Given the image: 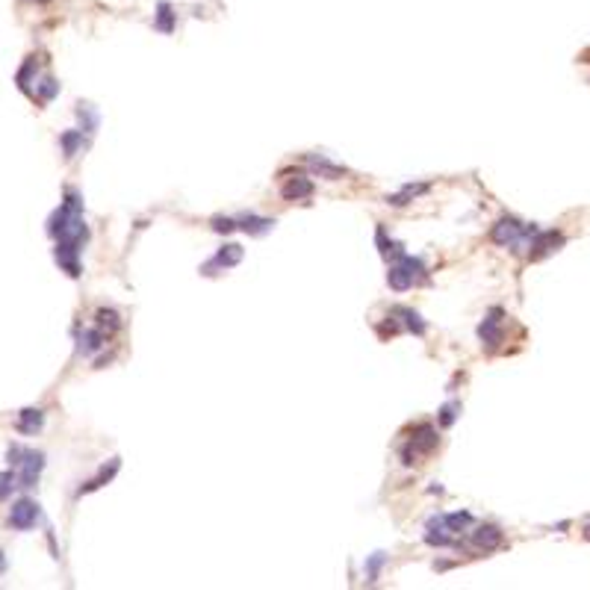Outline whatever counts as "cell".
Returning a JSON list of instances; mask_svg holds the SVG:
<instances>
[{"label":"cell","instance_id":"2","mask_svg":"<svg viewBox=\"0 0 590 590\" xmlns=\"http://www.w3.org/2000/svg\"><path fill=\"white\" fill-rule=\"evenodd\" d=\"M42 425V410H24L21 413V419H18V428L24 431V434H33L36 428Z\"/></svg>","mask_w":590,"mask_h":590},{"label":"cell","instance_id":"4","mask_svg":"<svg viewBox=\"0 0 590 590\" xmlns=\"http://www.w3.org/2000/svg\"><path fill=\"white\" fill-rule=\"evenodd\" d=\"M30 3H47V0H30Z\"/></svg>","mask_w":590,"mask_h":590},{"label":"cell","instance_id":"6","mask_svg":"<svg viewBox=\"0 0 590 590\" xmlns=\"http://www.w3.org/2000/svg\"><path fill=\"white\" fill-rule=\"evenodd\" d=\"M587 56H590V54H587Z\"/></svg>","mask_w":590,"mask_h":590},{"label":"cell","instance_id":"3","mask_svg":"<svg viewBox=\"0 0 590 590\" xmlns=\"http://www.w3.org/2000/svg\"><path fill=\"white\" fill-rule=\"evenodd\" d=\"M9 481H12V472H3V475H0V496L9 493Z\"/></svg>","mask_w":590,"mask_h":590},{"label":"cell","instance_id":"5","mask_svg":"<svg viewBox=\"0 0 590 590\" xmlns=\"http://www.w3.org/2000/svg\"><path fill=\"white\" fill-rule=\"evenodd\" d=\"M0 570H3V558H0Z\"/></svg>","mask_w":590,"mask_h":590},{"label":"cell","instance_id":"1","mask_svg":"<svg viewBox=\"0 0 590 590\" xmlns=\"http://www.w3.org/2000/svg\"><path fill=\"white\" fill-rule=\"evenodd\" d=\"M9 522L15 525V529H30V525L36 522V505L33 502H18L9 513Z\"/></svg>","mask_w":590,"mask_h":590}]
</instances>
